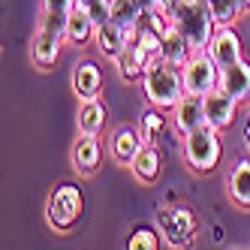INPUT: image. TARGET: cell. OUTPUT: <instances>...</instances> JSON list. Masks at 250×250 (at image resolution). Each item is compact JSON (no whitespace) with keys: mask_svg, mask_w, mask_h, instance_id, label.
I'll use <instances>...</instances> for the list:
<instances>
[{"mask_svg":"<svg viewBox=\"0 0 250 250\" xmlns=\"http://www.w3.org/2000/svg\"><path fill=\"white\" fill-rule=\"evenodd\" d=\"M139 84H142V91H145L148 103L154 105V109H160V112L175 109L178 100L187 94L181 66H175L163 55H154L148 61V69H145V76H142Z\"/></svg>","mask_w":250,"mask_h":250,"instance_id":"obj_1","label":"cell"},{"mask_svg":"<svg viewBox=\"0 0 250 250\" xmlns=\"http://www.w3.org/2000/svg\"><path fill=\"white\" fill-rule=\"evenodd\" d=\"M169 19L184 33V40L190 42L193 51L208 48L214 30H217V24L211 19V9H208V0H181V3L169 12Z\"/></svg>","mask_w":250,"mask_h":250,"instance_id":"obj_2","label":"cell"},{"mask_svg":"<svg viewBox=\"0 0 250 250\" xmlns=\"http://www.w3.org/2000/svg\"><path fill=\"white\" fill-rule=\"evenodd\" d=\"M66 19L69 15H58V12H42L40 27L33 33L30 42V58L40 69H51L61 61V48L66 42Z\"/></svg>","mask_w":250,"mask_h":250,"instance_id":"obj_3","label":"cell"},{"mask_svg":"<svg viewBox=\"0 0 250 250\" xmlns=\"http://www.w3.org/2000/svg\"><path fill=\"white\" fill-rule=\"evenodd\" d=\"M181 154H184V163L196 172V175H208L217 169L220 163V154H223V145H220V130L208 127H196L184 136V145H181Z\"/></svg>","mask_w":250,"mask_h":250,"instance_id":"obj_4","label":"cell"},{"mask_svg":"<svg viewBox=\"0 0 250 250\" xmlns=\"http://www.w3.org/2000/svg\"><path fill=\"white\" fill-rule=\"evenodd\" d=\"M157 229L169 247H190L199 232V220L184 205H163L157 211Z\"/></svg>","mask_w":250,"mask_h":250,"instance_id":"obj_5","label":"cell"},{"mask_svg":"<svg viewBox=\"0 0 250 250\" xmlns=\"http://www.w3.org/2000/svg\"><path fill=\"white\" fill-rule=\"evenodd\" d=\"M82 211H84L82 190L76 184H61V187L51 190L48 202H45V220H48L51 229L66 232V229H73L79 223Z\"/></svg>","mask_w":250,"mask_h":250,"instance_id":"obj_6","label":"cell"},{"mask_svg":"<svg viewBox=\"0 0 250 250\" xmlns=\"http://www.w3.org/2000/svg\"><path fill=\"white\" fill-rule=\"evenodd\" d=\"M181 73H184V87H187V94H211V91H217L220 87V66L214 63V58L208 55V48L202 51H193V55L187 58V63L181 66Z\"/></svg>","mask_w":250,"mask_h":250,"instance_id":"obj_7","label":"cell"},{"mask_svg":"<svg viewBox=\"0 0 250 250\" xmlns=\"http://www.w3.org/2000/svg\"><path fill=\"white\" fill-rule=\"evenodd\" d=\"M154 58V51L142 42L139 37H133L127 42V48L118 55V73L124 82H142V76H145V69H148V61Z\"/></svg>","mask_w":250,"mask_h":250,"instance_id":"obj_8","label":"cell"},{"mask_svg":"<svg viewBox=\"0 0 250 250\" xmlns=\"http://www.w3.org/2000/svg\"><path fill=\"white\" fill-rule=\"evenodd\" d=\"M208 55L214 58V63H217L220 69L244 61L241 58V40H238V33L232 30V24H223V27L214 30V37L208 42Z\"/></svg>","mask_w":250,"mask_h":250,"instance_id":"obj_9","label":"cell"},{"mask_svg":"<svg viewBox=\"0 0 250 250\" xmlns=\"http://www.w3.org/2000/svg\"><path fill=\"white\" fill-rule=\"evenodd\" d=\"M238 115V100L229 97L223 87H217V91L205 94V124L214 130H226L232 121H235Z\"/></svg>","mask_w":250,"mask_h":250,"instance_id":"obj_10","label":"cell"},{"mask_svg":"<svg viewBox=\"0 0 250 250\" xmlns=\"http://www.w3.org/2000/svg\"><path fill=\"white\" fill-rule=\"evenodd\" d=\"M172 112H175V121H172L175 124V133L187 136L190 130H196V127H202V124H205V97L184 94Z\"/></svg>","mask_w":250,"mask_h":250,"instance_id":"obj_11","label":"cell"},{"mask_svg":"<svg viewBox=\"0 0 250 250\" xmlns=\"http://www.w3.org/2000/svg\"><path fill=\"white\" fill-rule=\"evenodd\" d=\"M130 40H133L130 33L124 30L121 24H115L112 19H109V21H103V24H97V30H94L97 51H100V55H105L109 61H118V55H121L124 48H127Z\"/></svg>","mask_w":250,"mask_h":250,"instance_id":"obj_12","label":"cell"},{"mask_svg":"<svg viewBox=\"0 0 250 250\" xmlns=\"http://www.w3.org/2000/svg\"><path fill=\"white\" fill-rule=\"evenodd\" d=\"M130 172L136 175V181H142V184L160 181V172H163V154H160V148L142 142L139 154L133 157V163H130Z\"/></svg>","mask_w":250,"mask_h":250,"instance_id":"obj_13","label":"cell"},{"mask_svg":"<svg viewBox=\"0 0 250 250\" xmlns=\"http://www.w3.org/2000/svg\"><path fill=\"white\" fill-rule=\"evenodd\" d=\"M103 160V148H100V139L91 133H79V139L73 142V166L82 175H94L97 166Z\"/></svg>","mask_w":250,"mask_h":250,"instance_id":"obj_14","label":"cell"},{"mask_svg":"<svg viewBox=\"0 0 250 250\" xmlns=\"http://www.w3.org/2000/svg\"><path fill=\"white\" fill-rule=\"evenodd\" d=\"M139 148H142V133L133 127H118L109 139V154L118 166H130L133 157L139 154Z\"/></svg>","mask_w":250,"mask_h":250,"instance_id":"obj_15","label":"cell"},{"mask_svg":"<svg viewBox=\"0 0 250 250\" xmlns=\"http://www.w3.org/2000/svg\"><path fill=\"white\" fill-rule=\"evenodd\" d=\"M73 91L79 100H91L103 94V73L94 61H82L73 69Z\"/></svg>","mask_w":250,"mask_h":250,"instance_id":"obj_16","label":"cell"},{"mask_svg":"<svg viewBox=\"0 0 250 250\" xmlns=\"http://www.w3.org/2000/svg\"><path fill=\"white\" fill-rule=\"evenodd\" d=\"M220 87L238 103L250 100V61H238V63L220 69Z\"/></svg>","mask_w":250,"mask_h":250,"instance_id":"obj_17","label":"cell"},{"mask_svg":"<svg viewBox=\"0 0 250 250\" xmlns=\"http://www.w3.org/2000/svg\"><path fill=\"white\" fill-rule=\"evenodd\" d=\"M94 30H97V21L91 19V12L79 3L73 12H69V19H66V42L84 45V42L94 40Z\"/></svg>","mask_w":250,"mask_h":250,"instance_id":"obj_18","label":"cell"},{"mask_svg":"<svg viewBox=\"0 0 250 250\" xmlns=\"http://www.w3.org/2000/svg\"><path fill=\"white\" fill-rule=\"evenodd\" d=\"M79 133H91V136H100L103 127H105V105L100 103V97H91V100H82L79 103Z\"/></svg>","mask_w":250,"mask_h":250,"instance_id":"obj_19","label":"cell"},{"mask_svg":"<svg viewBox=\"0 0 250 250\" xmlns=\"http://www.w3.org/2000/svg\"><path fill=\"white\" fill-rule=\"evenodd\" d=\"M229 196L238 208L250 211V160H238L229 172Z\"/></svg>","mask_w":250,"mask_h":250,"instance_id":"obj_20","label":"cell"},{"mask_svg":"<svg viewBox=\"0 0 250 250\" xmlns=\"http://www.w3.org/2000/svg\"><path fill=\"white\" fill-rule=\"evenodd\" d=\"M175 124H166V118L160 115V109H148L145 115L139 118V133H142V142H148V145H163V139L169 136V130Z\"/></svg>","mask_w":250,"mask_h":250,"instance_id":"obj_21","label":"cell"},{"mask_svg":"<svg viewBox=\"0 0 250 250\" xmlns=\"http://www.w3.org/2000/svg\"><path fill=\"white\" fill-rule=\"evenodd\" d=\"M139 19H142V9H139L136 0H112V21L121 24L130 37L139 27Z\"/></svg>","mask_w":250,"mask_h":250,"instance_id":"obj_22","label":"cell"},{"mask_svg":"<svg viewBox=\"0 0 250 250\" xmlns=\"http://www.w3.org/2000/svg\"><path fill=\"white\" fill-rule=\"evenodd\" d=\"M190 55H193V48H190V42L184 40V33L178 30V27H172V30H169V37L163 40V58L172 61L175 66H184Z\"/></svg>","mask_w":250,"mask_h":250,"instance_id":"obj_23","label":"cell"},{"mask_svg":"<svg viewBox=\"0 0 250 250\" xmlns=\"http://www.w3.org/2000/svg\"><path fill=\"white\" fill-rule=\"evenodd\" d=\"M208 9H211V19H214L217 27L232 24L241 15V6L235 3V0H208Z\"/></svg>","mask_w":250,"mask_h":250,"instance_id":"obj_24","label":"cell"},{"mask_svg":"<svg viewBox=\"0 0 250 250\" xmlns=\"http://www.w3.org/2000/svg\"><path fill=\"white\" fill-rule=\"evenodd\" d=\"M127 247L130 250H157L160 247V235L154 229H148V226H139V229H133V235L127 238Z\"/></svg>","mask_w":250,"mask_h":250,"instance_id":"obj_25","label":"cell"},{"mask_svg":"<svg viewBox=\"0 0 250 250\" xmlns=\"http://www.w3.org/2000/svg\"><path fill=\"white\" fill-rule=\"evenodd\" d=\"M79 6V0H42V12H58V15H69Z\"/></svg>","mask_w":250,"mask_h":250,"instance_id":"obj_26","label":"cell"},{"mask_svg":"<svg viewBox=\"0 0 250 250\" xmlns=\"http://www.w3.org/2000/svg\"><path fill=\"white\" fill-rule=\"evenodd\" d=\"M244 145H247V151H250V121H247V127H244Z\"/></svg>","mask_w":250,"mask_h":250,"instance_id":"obj_27","label":"cell"},{"mask_svg":"<svg viewBox=\"0 0 250 250\" xmlns=\"http://www.w3.org/2000/svg\"><path fill=\"white\" fill-rule=\"evenodd\" d=\"M235 3L241 6V12H250V0H235Z\"/></svg>","mask_w":250,"mask_h":250,"instance_id":"obj_28","label":"cell"}]
</instances>
